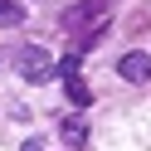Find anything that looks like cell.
Listing matches in <instances>:
<instances>
[{
	"label": "cell",
	"instance_id": "cell-7",
	"mask_svg": "<svg viewBox=\"0 0 151 151\" xmlns=\"http://www.w3.org/2000/svg\"><path fill=\"white\" fill-rule=\"evenodd\" d=\"M29 151H39V146H29Z\"/></svg>",
	"mask_w": 151,
	"mask_h": 151
},
{
	"label": "cell",
	"instance_id": "cell-1",
	"mask_svg": "<svg viewBox=\"0 0 151 151\" xmlns=\"http://www.w3.org/2000/svg\"><path fill=\"white\" fill-rule=\"evenodd\" d=\"M15 68H20L24 83H44L59 73V59H54V49H44V44H24V49H15Z\"/></svg>",
	"mask_w": 151,
	"mask_h": 151
},
{
	"label": "cell",
	"instance_id": "cell-2",
	"mask_svg": "<svg viewBox=\"0 0 151 151\" xmlns=\"http://www.w3.org/2000/svg\"><path fill=\"white\" fill-rule=\"evenodd\" d=\"M102 29V24H107V0H78V5H73L68 15H63V29L68 34H78V29Z\"/></svg>",
	"mask_w": 151,
	"mask_h": 151
},
{
	"label": "cell",
	"instance_id": "cell-3",
	"mask_svg": "<svg viewBox=\"0 0 151 151\" xmlns=\"http://www.w3.org/2000/svg\"><path fill=\"white\" fill-rule=\"evenodd\" d=\"M117 73L127 83H151V54H141V49L122 54V59H117Z\"/></svg>",
	"mask_w": 151,
	"mask_h": 151
},
{
	"label": "cell",
	"instance_id": "cell-5",
	"mask_svg": "<svg viewBox=\"0 0 151 151\" xmlns=\"http://www.w3.org/2000/svg\"><path fill=\"white\" fill-rule=\"evenodd\" d=\"M63 141H68V146H83V141H88V127H83V117H63Z\"/></svg>",
	"mask_w": 151,
	"mask_h": 151
},
{
	"label": "cell",
	"instance_id": "cell-6",
	"mask_svg": "<svg viewBox=\"0 0 151 151\" xmlns=\"http://www.w3.org/2000/svg\"><path fill=\"white\" fill-rule=\"evenodd\" d=\"M68 98H73V107H88L93 93H88V83H83V78H68Z\"/></svg>",
	"mask_w": 151,
	"mask_h": 151
},
{
	"label": "cell",
	"instance_id": "cell-4",
	"mask_svg": "<svg viewBox=\"0 0 151 151\" xmlns=\"http://www.w3.org/2000/svg\"><path fill=\"white\" fill-rule=\"evenodd\" d=\"M15 24H24V5H15V0H0V29H15Z\"/></svg>",
	"mask_w": 151,
	"mask_h": 151
}]
</instances>
